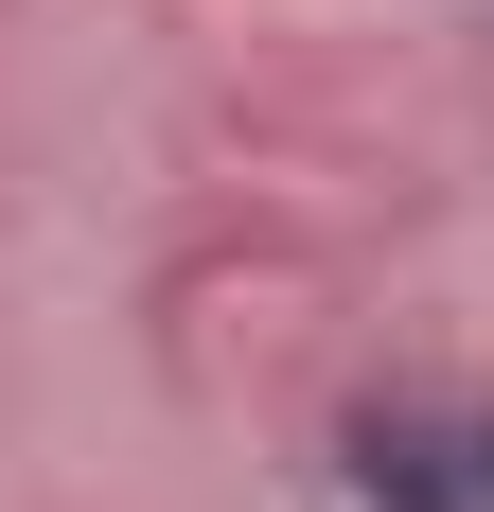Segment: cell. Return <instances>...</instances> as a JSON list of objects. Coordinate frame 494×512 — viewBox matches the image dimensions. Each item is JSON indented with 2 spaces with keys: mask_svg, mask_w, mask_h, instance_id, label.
Returning <instances> with one entry per match:
<instances>
[{
  "mask_svg": "<svg viewBox=\"0 0 494 512\" xmlns=\"http://www.w3.org/2000/svg\"><path fill=\"white\" fill-rule=\"evenodd\" d=\"M336 495L353 512H494V389H353Z\"/></svg>",
  "mask_w": 494,
  "mask_h": 512,
  "instance_id": "6da1fadb",
  "label": "cell"
}]
</instances>
